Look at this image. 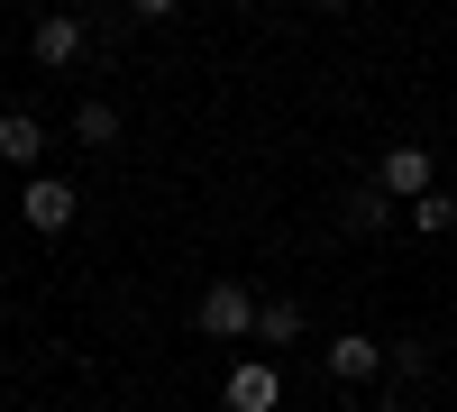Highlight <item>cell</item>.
I'll return each instance as SVG.
<instances>
[{"instance_id": "cell-1", "label": "cell", "mask_w": 457, "mask_h": 412, "mask_svg": "<svg viewBox=\"0 0 457 412\" xmlns=\"http://www.w3.org/2000/svg\"><path fill=\"white\" fill-rule=\"evenodd\" d=\"M256 312H265V293H256V284H211L202 303H193V321L211 330V340H247Z\"/></svg>"}, {"instance_id": "cell-12", "label": "cell", "mask_w": 457, "mask_h": 412, "mask_svg": "<svg viewBox=\"0 0 457 412\" xmlns=\"http://www.w3.org/2000/svg\"><path fill=\"white\" fill-rule=\"evenodd\" d=\"M385 366H394V376H421V366H430V340H421V330H411V340H394Z\"/></svg>"}, {"instance_id": "cell-10", "label": "cell", "mask_w": 457, "mask_h": 412, "mask_svg": "<svg viewBox=\"0 0 457 412\" xmlns=\"http://www.w3.org/2000/svg\"><path fill=\"white\" fill-rule=\"evenodd\" d=\"M403 230H421V239H448V230H457V193H448V183H439V193H421V202L403 211Z\"/></svg>"}, {"instance_id": "cell-2", "label": "cell", "mask_w": 457, "mask_h": 412, "mask_svg": "<svg viewBox=\"0 0 457 412\" xmlns=\"http://www.w3.org/2000/svg\"><path fill=\"white\" fill-rule=\"evenodd\" d=\"M73 211H83V193H73L64 174H28V193H19V220L37 239H55V230H73Z\"/></svg>"}, {"instance_id": "cell-6", "label": "cell", "mask_w": 457, "mask_h": 412, "mask_svg": "<svg viewBox=\"0 0 457 412\" xmlns=\"http://www.w3.org/2000/svg\"><path fill=\"white\" fill-rule=\"evenodd\" d=\"M329 376H338V385H366V376H385V349H375L366 330H338V340H329Z\"/></svg>"}, {"instance_id": "cell-4", "label": "cell", "mask_w": 457, "mask_h": 412, "mask_svg": "<svg viewBox=\"0 0 457 412\" xmlns=\"http://www.w3.org/2000/svg\"><path fill=\"white\" fill-rule=\"evenodd\" d=\"M220 403H228V412H275V403H284V366H265V357L228 366V376H220Z\"/></svg>"}, {"instance_id": "cell-3", "label": "cell", "mask_w": 457, "mask_h": 412, "mask_svg": "<svg viewBox=\"0 0 457 412\" xmlns=\"http://www.w3.org/2000/svg\"><path fill=\"white\" fill-rule=\"evenodd\" d=\"M375 183L411 211L421 193H439V165H430V147H385V156H375Z\"/></svg>"}, {"instance_id": "cell-7", "label": "cell", "mask_w": 457, "mask_h": 412, "mask_svg": "<svg viewBox=\"0 0 457 412\" xmlns=\"http://www.w3.org/2000/svg\"><path fill=\"white\" fill-rule=\"evenodd\" d=\"M338 220H348V230H357V239H375V230H394V220H403V202L385 193V183H357V193H348V202H338Z\"/></svg>"}, {"instance_id": "cell-11", "label": "cell", "mask_w": 457, "mask_h": 412, "mask_svg": "<svg viewBox=\"0 0 457 412\" xmlns=\"http://www.w3.org/2000/svg\"><path fill=\"white\" fill-rule=\"evenodd\" d=\"M73 138H83V147H120V110H110V101H83V110H73Z\"/></svg>"}, {"instance_id": "cell-5", "label": "cell", "mask_w": 457, "mask_h": 412, "mask_svg": "<svg viewBox=\"0 0 457 412\" xmlns=\"http://www.w3.org/2000/svg\"><path fill=\"white\" fill-rule=\"evenodd\" d=\"M83 37H92L83 19H73V10H55V19H37V28H28V55L46 64V73H64L73 55H83Z\"/></svg>"}, {"instance_id": "cell-13", "label": "cell", "mask_w": 457, "mask_h": 412, "mask_svg": "<svg viewBox=\"0 0 457 412\" xmlns=\"http://www.w3.org/2000/svg\"><path fill=\"white\" fill-rule=\"evenodd\" d=\"M375 412H403V403H375Z\"/></svg>"}, {"instance_id": "cell-9", "label": "cell", "mask_w": 457, "mask_h": 412, "mask_svg": "<svg viewBox=\"0 0 457 412\" xmlns=\"http://www.w3.org/2000/svg\"><path fill=\"white\" fill-rule=\"evenodd\" d=\"M256 340H265V349H293V340H302V303H293V293H265Z\"/></svg>"}, {"instance_id": "cell-8", "label": "cell", "mask_w": 457, "mask_h": 412, "mask_svg": "<svg viewBox=\"0 0 457 412\" xmlns=\"http://www.w3.org/2000/svg\"><path fill=\"white\" fill-rule=\"evenodd\" d=\"M37 147H46L37 110H0V165H28V174H37Z\"/></svg>"}]
</instances>
